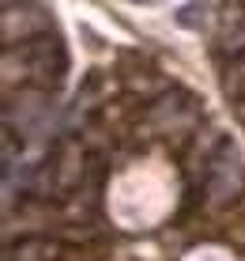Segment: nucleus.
Returning a JSON list of instances; mask_svg holds the SVG:
<instances>
[{"label": "nucleus", "instance_id": "f257e3e1", "mask_svg": "<svg viewBox=\"0 0 245 261\" xmlns=\"http://www.w3.org/2000/svg\"><path fill=\"white\" fill-rule=\"evenodd\" d=\"M4 261H245V148L140 49L87 68L8 197Z\"/></svg>", "mask_w": 245, "mask_h": 261}, {"label": "nucleus", "instance_id": "f03ea898", "mask_svg": "<svg viewBox=\"0 0 245 261\" xmlns=\"http://www.w3.org/2000/svg\"><path fill=\"white\" fill-rule=\"evenodd\" d=\"M68 46L42 0H4V159L8 174L45 133L68 80Z\"/></svg>", "mask_w": 245, "mask_h": 261}, {"label": "nucleus", "instance_id": "7ed1b4c3", "mask_svg": "<svg viewBox=\"0 0 245 261\" xmlns=\"http://www.w3.org/2000/svg\"><path fill=\"white\" fill-rule=\"evenodd\" d=\"M207 57L215 68L219 95L245 133V0H219L211 12V42Z\"/></svg>", "mask_w": 245, "mask_h": 261}]
</instances>
